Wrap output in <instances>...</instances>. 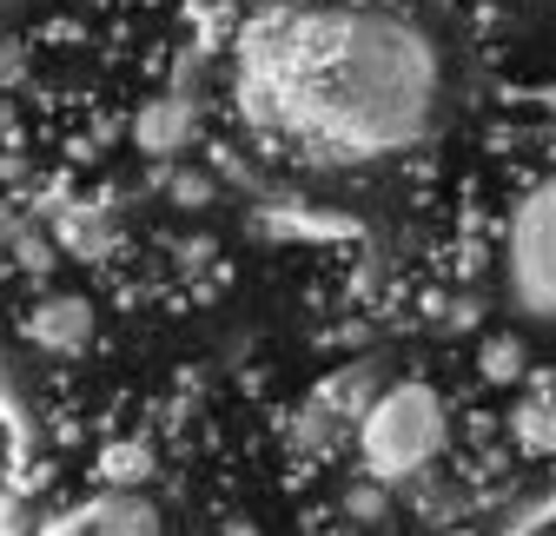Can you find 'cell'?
I'll use <instances>...</instances> for the list:
<instances>
[{
  "label": "cell",
  "mask_w": 556,
  "mask_h": 536,
  "mask_svg": "<svg viewBox=\"0 0 556 536\" xmlns=\"http://www.w3.org/2000/svg\"><path fill=\"white\" fill-rule=\"evenodd\" d=\"M245 100L325 159H391L431 140L444 113L438 40L397 8L344 0V8H292L252 27Z\"/></svg>",
  "instance_id": "1"
},
{
  "label": "cell",
  "mask_w": 556,
  "mask_h": 536,
  "mask_svg": "<svg viewBox=\"0 0 556 536\" xmlns=\"http://www.w3.org/2000/svg\"><path fill=\"white\" fill-rule=\"evenodd\" d=\"M444 444H451V411H444L438 384H425V378L384 384L358 411V457H365V471L384 477V484L417 477L425 463L444 457Z\"/></svg>",
  "instance_id": "2"
},
{
  "label": "cell",
  "mask_w": 556,
  "mask_h": 536,
  "mask_svg": "<svg viewBox=\"0 0 556 536\" xmlns=\"http://www.w3.org/2000/svg\"><path fill=\"white\" fill-rule=\"evenodd\" d=\"M504 298L523 324H556V173H543L504 226Z\"/></svg>",
  "instance_id": "3"
},
{
  "label": "cell",
  "mask_w": 556,
  "mask_h": 536,
  "mask_svg": "<svg viewBox=\"0 0 556 536\" xmlns=\"http://www.w3.org/2000/svg\"><path fill=\"white\" fill-rule=\"evenodd\" d=\"M47 536H160V510L139 490H100L93 503H80L74 516H60Z\"/></svg>",
  "instance_id": "4"
},
{
  "label": "cell",
  "mask_w": 556,
  "mask_h": 536,
  "mask_svg": "<svg viewBox=\"0 0 556 536\" xmlns=\"http://www.w3.org/2000/svg\"><path fill=\"white\" fill-rule=\"evenodd\" d=\"M27 339L40 345V352H80L87 339H93V305L87 298H47V305H34L27 311Z\"/></svg>",
  "instance_id": "5"
},
{
  "label": "cell",
  "mask_w": 556,
  "mask_h": 536,
  "mask_svg": "<svg viewBox=\"0 0 556 536\" xmlns=\"http://www.w3.org/2000/svg\"><path fill=\"white\" fill-rule=\"evenodd\" d=\"M186 140H192V106H186V100H153L147 113L132 119V146L153 153V159L186 153Z\"/></svg>",
  "instance_id": "6"
},
{
  "label": "cell",
  "mask_w": 556,
  "mask_h": 536,
  "mask_svg": "<svg viewBox=\"0 0 556 536\" xmlns=\"http://www.w3.org/2000/svg\"><path fill=\"white\" fill-rule=\"evenodd\" d=\"M100 471H106L113 490H139V484L153 477V450H147V444H113V450L100 457Z\"/></svg>",
  "instance_id": "7"
},
{
  "label": "cell",
  "mask_w": 556,
  "mask_h": 536,
  "mask_svg": "<svg viewBox=\"0 0 556 536\" xmlns=\"http://www.w3.org/2000/svg\"><path fill=\"white\" fill-rule=\"evenodd\" d=\"M60 239H66V245H74L80 258H93V252H106V245H113V226H106L100 213H74V219H66V226H60Z\"/></svg>",
  "instance_id": "8"
},
{
  "label": "cell",
  "mask_w": 556,
  "mask_h": 536,
  "mask_svg": "<svg viewBox=\"0 0 556 536\" xmlns=\"http://www.w3.org/2000/svg\"><path fill=\"white\" fill-rule=\"evenodd\" d=\"M523 371V345L517 339H483V378H517Z\"/></svg>",
  "instance_id": "9"
},
{
  "label": "cell",
  "mask_w": 556,
  "mask_h": 536,
  "mask_svg": "<svg viewBox=\"0 0 556 536\" xmlns=\"http://www.w3.org/2000/svg\"><path fill=\"white\" fill-rule=\"evenodd\" d=\"M517 437H523L530 450H549V444H556V411H543V405L517 411Z\"/></svg>",
  "instance_id": "10"
},
{
  "label": "cell",
  "mask_w": 556,
  "mask_h": 536,
  "mask_svg": "<svg viewBox=\"0 0 556 536\" xmlns=\"http://www.w3.org/2000/svg\"><path fill=\"white\" fill-rule=\"evenodd\" d=\"M14 8H40V0H0V14H14Z\"/></svg>",
  "instance_id": "11"
}]
</instances>
